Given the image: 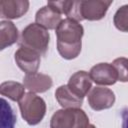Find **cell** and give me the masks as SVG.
Returning a JSON list of instances; mask_svg holds the SVG:
<instances>
[{
  "mask_svg": "<svg viewBox=\"0 0 128 128\" xmlns=\"http://www.w3.org/2000/svg\"><path fill=\"white\" fill-rule=\"evenodd\" d=\"M72 1H49L47 2V5L51 7L53 10L58 12L59 14H65L67 15L70 5Z\"/></svg>",
  "mask_w": 128,
  "mask_h": 128,
  "instance_id": "19",
  "label": "cell"
},
{
  "mask_svg": "<svg viewBox=\"0 0 128 128\" xmlns=\"http://www.w3.org/2000/svg\"><path fill=\"white\" fill-rule=\"evenodd\" d=\"M86 128H96V127H95V125H93V124H89Z\"/></svg>",
  "mask_w": 128,
  "mask_h": 128,
  "instance_id": "21",
  "label": "cell"
},
{
  "mask_svg": "<svg viewBox=\"0 0 128 128\" xmlns=\"http://www.w3.org/2000/svg\"><path fill=\"white\" fill-rule=\"evenodd\" d=\"M112 4V1L106 0H85L80 1V9L83 20L97 21L102 19Z\"/></svg>",
  "mask_w": 128,
  "mask_h": 128,
  "instance_id": "7",
  "label": "cell"
},
{
  "mask_svg": "<svg viewBox=\"0 0 128 128\" xmlns=\"http://www.w3.org/2000/svg\"><path fill=\"white\" fill-rule=\"evenodd\" d=\"M24 86L31 93H43L52 87V78L42 73H30L26 74L23 80Z\"/></svg>",
  "mask_w": 128,
  "mask_h": 128,
  "instance_id": "11",
  "label": "cell"
},
{
  "mask_svg": "<svg viewBox=\"0 0 128 128\" xmlns=\"http://www.w3.org/2000/svg\"><path fill=\"white\" fill-rule=\"evenodd\" d=\"M19 108L22 118L29 125L39 124L46 113V103L40 96L34 93H26L19 101Z\"/></svg>",
  "mask_w": 128,
  "mask_h": 128,
  "instance_id": "3",
  "label": "cell"
},
{
  "mask_svg": "<svg viewBox=\"0 0 128 128\" xmlns=\"http://www.w3.org/2000/svg\"><path fill=\"white\" fill-rule=\"evenodd\" d=\"M49 40L50 35L47 29L37 23H31L23 29L20 37V45L35 50L41 55L47 51Z\"/></svg>",
  "mask_w": 128,
  "mask_h": 128,
  "instance_id": "2",
  "label": "cell"
},
{
  "mask_svg": "<svg viewBox=\"0 0 128 128\" xmlns=\"http://www.w3.org/2000/svg\"><path fill=\"white\" fill-rule=\"evenodd\" d=\"M115 103V94L106 87H94L88 93V104L95 111H101L112 107Z\"/></svg>",
  "mask_w": 128,
  "mask_h": 128,
  "instance_id": "5",
  "label": "cell"
},
{
  "mask_svg": "<svg viewBox=\"0 0 128 128\" xmlns=\"http://www.w3.org/2000/svg\"><path fill=\"white\" fill-rule=\"evenodd\" d=\"M84 34L83 26L72 19L66 18L56 28L57 50L61 57L67 60L78 57L81 52V39Z\"/></svg>",
  "mask_w": 128,
  "mask_h": 128,
  "instance_id": "1",
  "label": "cell"
},
{
  "mask_svg": "<svg viewBox=\"0 0 128 128\" xmlns=\"http://www.w3.org/2000/svg\"><path fill=\"white\" fill-rule=\"evenodd\" d=\"M29 1L27 0H1L0 17L6 19H17L27 13Z\"/></svg>",
  "mask_w": 128,
  "mask_h": 128,
  "instance_id": "9",
  "label": "cell"
},
{
  "mask_svg": "<svg viewBox=\"0 0 128 128\" xmlns=\"http://www.w3.org/2000/svg\"><path fill=\"white\" fill-rule=\"evenodd\" d=\"M1 128H14L16 122V116L7 101L1 99Z\"/></svg>",
  "mask_w": 128,
  "mask_h": 128,
  "instance_id": "16",
  "label": "cell"
},
{
  "mask_svg": "<svg viewBox=\"0 0 128 128\" xmlns=\"http://www.w3.org/2000/svg\"><path fill=\"white\" fill-rule=\"evenodd\" d=\"M112 65L117 72L118 81L128 82V59L125 57L116 58L112 62Z\"/></svg>",
  "mask_w": 128,
  "mask_h": 128,
  "instance_id": "18",
  "label": "cell"
},
{
  "mask_svg": "<svg viewBox=\"0 0 128 128\" xmlns=\"http://www.w3.org/2000/svg\"><path fill=\"white\" fill-rule=\"evenodd\" d=\"M89 118L80 108H69L57 110L51 117V128H86Z\"/></svg>",
  "mask_w": 128,
  "mask_h": 128,
  "instance_id": "4",
  "label": "cell"
},
{
  "mask_svg": "<svg viewBox=\"0 0 128 128\" xmlns=\"http://www.w3.org/2000/svg\"><path fill=\"white\" fill-rule=\"evenodd\" d=\"M18 40V29L13 22L3 20L0 22V49L13 45Z\"/></svg>",
  "mask_w": 128,
  "mask_h": 128,
  "instance_id": "14",
  "label": "cell"
},
{
  "mask_svg": "<svg viewBox=\"0 0 128 128\" xmlns=\"http://www.w3.org/2000/svg\"><path fill=\"white\" fill-rule=\"evenodd\" d=\"M122 128H128V109L122 112Z\"/></svg>",
  "mask_w": 128,
  "mask_h": 128,
  "instance_id": "20",
  "label": "cell"
},
{
  "mask_svg": "<svg viewBox=\"0 0 128 128\" xmlns=\"http://www.w3.org/2000/svg\"><path fill=\"white\" fill-rule=\"evenodd\" d=\"M92 81L98 85L109 86L118 81V75L114 66L110 63H98L89 72Z\"/></svg>",
  "mask_w": 128,
  "mask_h": 128,
  "instance_id": "8",
  "label": "cell"
},
{
  "mask_svg": "<svg viewBox=\"0 0 128 128\" xmlns=\"http://www.w3.org/2000/svg\"><path fill=\"white\" fill-rule=\"evenodd\" d=\"M55 97L63 109L80 108L83 103V98L74 94L67 85H61L55 91Z\"/></svg>",
  "mask_w": 128,
  "mask_h": 128,
  "instance_id": "13",
  "label": "cell"
},
{
  "mask_svg": "<svg viewBox=\"0 0 128 128\" xmlns=\"http://www.w3.org/2000/svg\"><path fill=\"white\" fill-rule=\"evenodd\" d=\"M113 22L118 30L122 32H128V4L121 6L116 11Z\"/></svg>",
  "mask_w": 128,
  "mask_h": 128,
  "instance_id": "17",
  "label": "cell"
},
{
  "mask_svg": "<svg viewBox=\"0 0 128 128\" xmlns=\"http://www.w3.org/2000/svg\"><path fill=\"white\" fill-rule=\"evenodd\" d=\"M61 21H62L61 14L53 10L48 5L39 9L35 15V23H37L38 25H40L41 27L47 30L48 29L56 30V28L61 23Z\"/></svg>",
  "mask_w": 128,
  "mask_h": 128,
  "instance_id": "12",
  "label": "cell"
},
{
  "mask_svg": "<svg viewBox=\"0 0 128 128\" xmlns=\"http://www.w3.org/2000/svg\"><path fill=\"white\" fill-rule=\"evenodd\" d=\"M67 86L74 94L84 98L92 88V79L88 72L77 71L70 77Z\"/></svg>",
  "mask_w": 128,
  "mask_h": 128,
  "instance_id": "10",
  "label": "cell"
},
{
  "mask_svg": "<svg viewBox=\"0 0 128 128\" xmlns=\"http://www.w3.org/2000/svg\"><path fill=\"white\" fill-rule=\"evenodd\" d=\"M0 93L12 101H20L25 95V86L15 81H5L0 85Z\"/></svg>",
  "mask_w": 128,
  "mask_h": 128,
  "instance_id": "15",
  "label": "cell"
},
{
  "mask_svg": "<svg viewBox=\"0 0 128 128\" xmlns=\"http://www.w3.org/2000/svg\"><path fill=\"white\" fill-rule=\"evenodd\" d=\"M15 61L17 66L26 74L37 72L40 66V54L30 48L20 46L15 52Z\"/></svg>",
  "mask_w": 128,
  "mask_h": 128,
  "instance_id": "6",
  "label": "cell"
}]
</instances>
